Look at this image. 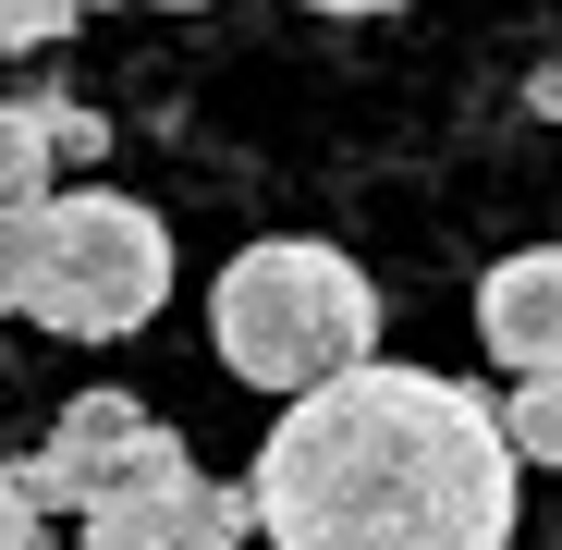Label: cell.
Returning a JSON list of instances; mask_svg holds the SVG:
<instances>
[{"instance_id": "obj_1", "label": "cell", "mask_w": 562, "mask_h": 550, "mask_svg": "<svg viewBox=\"0 0 562 550\" xmlns=\"http://www.w3.org/2000/svg\"><path fill=\"white\" fill-rule=\"evenodd\" d=\"M514 428L477 380L380 355L269 416L245 502L269 550H514Z\"/></svg>"}, {"instance_id": "obj_2", "label": "cell", "mask_w": 562, "mask_h": 550, "mask_svg": "<svg viewBox=\"0 0 562 550\" xmlns=\"http://www.w3.org/2000/svg\"><path fill=\"white\" fill-rule=\"evenodd\" d=\"M209 355H221V380H245L269 404H306V392L355 380V367H380V282H367L342 245L269 233V245L221 257Z\"/></svg>"}, {"instance_id": "obj_3", "label": "cell", "mask_w": 562, "mask_h": 550, "mask_svg": "<svg viewBox=\"0 0 562 550\" xmlns=\"http://www.w3.org/2000/svg\"><path fill=\"white\" fill-rule=\"evenodd\" d=\"M159 306H171V221L123 183H61L0 269V318H37L61 343H123Z\"/></svg>"}, {"instance_id": "obj_4", "label": "cell", "mask_w": 562, "mask_h": 550, "mask_svg": "<svg viewBox=\"0 0 562 550\" xmlns=\"http://www.w3.org/2000/svg\"><path fill=\"white\" fill-rule=\"evenodd\" d=\"M171 478H196V452H183L135 392H74V404H61V428H49V452L25 465L37 514H111V502L171 490Z\"/></svg>"}, {"instance_id": "obj_5", "label": "cell", "mask_w": 562, "mask_h": 550, "mask_svg": "<svg viewBox=\"0 0 562 550\" xmlns=\"http://www.w3.org/2000/svg\"><path fill=\"white\" fill-rule=\"evenodd\" d=\"M257 502L221 490V478H171V490H135L111 514H86V550H245Z\"/></svg>"}, {"instance_id": "obj_6", "label": "cell", "mask_w": 562, "mask_h": 550, "mask_svg": "<svg viewBox=\"0 0 562 550\" xmlns=\"http://www.w3.org/2000/svg\"><path fill=\"white\" fill-rule=\"evenodd\" d=\"M477 343L514 380H562V245H526L477 282Z\"/></svg>"}, {"instance_id": "obj_7", "label": "cell", "mask_w": 562, "mask_h": 550, "mask_svg": "<svg viewBox=\"0 0 562 550\" xmlns=\"http://www.w3.org/2000/svg\"><path fill=\"white\" fill-rule=\"evenodd\" d=\"M502 428H514V465H562V380H514Z\"/></svg>"}, {"instance_id": "obj_8", "label": "cell", "mask_w": 562, "mask_h": 550, "mask_svg": "<svg viewBox=\"0 0 562 550\" xmlns=\"http://www.w3.org/2000/svg\"><path fill=\"white\" fill-rule=\"evenodd\" d=\"M37 123H49V159H61V171H99V159H111V123L86 111V99H37Z\"/></svg>"}, {"instance_id": "obj_9", "label": "cell", "mask_w": 562, "mask_h": 550, "mask_svg": "<svg viewBox=\"0 0 562 550\" xmlns=\"http://www.w3.org/2000/svg\"><path fill=\"white\" fill-rule=\"evenodd\" d=\"M49 37H74V0H0V61H25Z\"/></svg>"}, {"instance_id": "obj_10", "label": "cell", "mask_w": 562, "mask_h": 550, "mask_svg": "<svg viewBox=\"0 0 562 550\" xmlns=\"http://www.w3.org/2000/svg\"><path fill=\"white\" fill-rule=\"evenodd\" d=\"M37 538H49V514L25 490V465H0V550H37Z\"/></svg>"}, {"instance_id": "obj_11", "label": "cell", "mask_w": 562, "mask_h": 550, "mask_svg": "<svg viewBox=\"0 0 562 550\" xmlns=\"http://www.w3.org/2000/svg\"><path fill=\"white\" fill-rule=\"evenodd\" d=\"M306 13H404V0H306Z\"/></svg>"}, {"instance_id": "obj_12", "label": "cell", "mask_w": 562, "mask_h": 550, "mask_svg": "<svg viewBox=\"0 0 562 550\" xmlns=\"http://www.w3.org/2000/svg\"><path fill=\"white\" fill-rule=\"evenodd\" d=\"M74 13H123V0H74Z\"/></svg>"}, {"instance_id": "obj_13", "label": "cell", "mask_w": 562, "mask_h": 550, "mask_svg": "<svg viewBox=\"0 0 562 550\" xmlns=\"http://www.w3.org/2000/svg\"><path fill=\"white\" fill-rule=\"evenodd\" d=\"M159 13H196V0H159Z\"/></svg>"}]
</instances>
